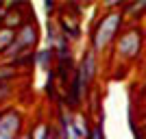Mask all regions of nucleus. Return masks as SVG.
Instances as JSON below:
<instances>
[{"label": "nucleus", "mask_w": 146, "mask_h": 139, "mask_svg": "<svg viewBox=\"0 0 146 139\" xmlns=\"http://www.w3.org/2000/svg\"><path fill=\"white\" fill-rule=\"evenodd\" d=\"M79 74H81V78H83V85H85V89H90V85L92 80L96 78V74H98V55L96 52H92L90 50H85L83 52V57H81V63H79Z\"/></svg>", "instance_id": "nucleus-5"}, {"label": "nucleus", "mask_w": 146, "mask_h": 139, "mask_svg": "<svg viewBox=\"0 0 146 139\" xmlns=\"http://www.w3.org/2000/svg\"><path fill=\"white\" fill-rule=\"evenodd\" d=\"M18 139H31V128H29V130H24V133L20 135V137H18Z\"/></svg>", "instance_id": "nucleus-16"}, {"label": "nucleus", "mask_w": 146, "mask_h": 139, "mask_svg": "<svg viewBox=\"0 0 146 139\" xmlns=\"http://www.w3.org/2000/svg\"><path fill=\"white\" fill-rule=\"evenodd\" d=\"M142 43H144V33L137 26H129L120 33V37L116 39V55L122 61H133L140 57Z\"/></svg>", "instance_id": "nucleus-2"}, {"label": "nucleus", "mask_w": 146, "mask_h": 139, "mask_svg": "<svg viewBox=\"0 0 146 139\" xmlns=\"http://www.w3.org/2000/svg\"><path fill=\"white\" fill-rule=\"evenodd\" d=\"M55 22H57V26H59L63 37H68V39H79L81 37V24H79L76 18L68 15V13H61Z\"/></svg>", "instance_id": "nucleus-6"}, {"label": "nucleus", "mask_w": 146, "mask_h": 139, "mask_svg": "<svg viewBox=\"0 0 146 139\" xmlns=\"http://www.w3.org/2000/svg\"><path fill=\"white\" fill-rule=\"evenodd\" d=\"M46 139H57V133H55V128L50 126V130H48V135H46Z\"/></svg>", "instance_id": "nucleus-15"}, {"label": "nucleus", "mask_w": 146, "mask_h": 139, "mask_svg": "<svg viewBox=\"0 0 146 139\" xmlns=\"http://www.w3.org/2000/svg\"><path fill=\"white\" fill-rule=\"evenodd\" d=\"M124 26V15H122V9L118 11H105L100 18H98L96 26L92 30V37H90V43H92V52H105L111 43L118 39V33L122 30Z\"/></svg>", "instance_id": "nucleus-1"}, {"label": "nucleus", "mask_w": 146, "mask_h": 139, "mask_svg": "<svg viewBox=\"0 0 146 139\" xmlns=\"http://www.w3.org/2000/svg\"><path fill=\"white\" fill-rule=\"evenodd\" d=\"M13 39H15V30L2 26V28H0V52H2L5 48H9V46L13 43Z\"/></svg>", "instance_id": "nucleus-11"}, {"label": "nucleus", "mask_w": 146, "mask_h": 139, "mask_svg": "<svg viewBox=\"0 0 146 139\" xmlns=\"http://www.w3.org/2000/svg\"><path fill=\"white\" fill-rule=\"evenodd\" d=\"M24 133V115L18 107L0 109V139H18Z\"/></svg>", "instance_id": "nucleus-3"}, {"label": "nucleus", "mask_w": 146, "mask_h": 139, "mask_svg": "<svg viewBox=\"0 0 146 139\" xmlns=\"http://www.w3.org/2000/svg\"><path fill=\"white\" fill-rule=\"evenodd\" d=\"M11 96H13V87L11 85H2L0 87V104H5Z\"/></svg>", "instance_id": "nucleus-14"}, {"label": "nucleus", "mask_w": 146, "mask_h": 139, "mask_svg": "<svg viewBox=\"0 0 146 139\" xmlns=\"http://www.w3.org/2000/svg\"><path fill=\"white\" fill-rule=\"evenodd\" d=\"M44 7H46V11H48V13L52 11V9H55V5H52V2H46V5H44Z\"/></svg>", "instance_id": "nucleus-17"}, {"label": "nucleus", "mask_w": 146, "mask_h": 139, "mask_svg": "<svg viewBox=\"0 0 146 139\" xmlns=\"http://www.w3.org/2000/svg\"><path fill=\"white\" fill-rule=\"evenodd\" d=\"M146 13V0L144 2H137V5H135V2H129V5H122V15H124V18H142V15H144Z\"/></svg>", "instance_id": "nucleus-8"}, {"label": "nucleus", "mask_w": 146, "mask_h": 139, "mask_svg": "<svg viewBox=\"0 0 146 139\" xmlns=\"http://www.w3.org/2000/svg\"><path fill=\"white\" fill-rule=\"evenodd\" d=\"M13 78H18V70L13 65H0V83L2 85H11Z\"/></svg>", "instance_id": "nucleus-10"}, {"label": "nucleus", "mask_w": 146, "mask_h": 139, "mask_svg": "<svg viewBox=\"0 0 146 139\" xmlns=\"http://www.w3.org/2000/svg\"><path fill=\"white\" fill-rule=\"evenodd\" d=\"M72 130H74L76 135H79L81 139H87V137H90L92 126H90V120H87V115H85V113H74Z\"/></svg>", "instance_id": "nucleus-7"}, {"label": "nucleus", "mask_w": 146, "mask_h": 139, "mask_svg": "<svg viewBox=\"0 0 146 139\" xmlns=\"http://www.w3.org/2000/svg\"><path fill=\"white\" fill-rule=\"evenodd\" d=\"M87 139H105L103 124H100V122H96V124L92 126V130H90V137H87Z\"/></svg>", "instance_id": "nucleus-13"}, {"label": "nucleus", "mask_w": 146, "mask_h": 139, "mask_svg": "<svg viewBox=\"0 0 146 139\" xmlns=\"http://www.w3.org/2000/svg\"><path fill=\"white\" fill-rule=\"evenodd\" d=\"M48 130H50L48 124H46V122H39V124H35V126L31 128V139H46Z\"/></svg>", "instance_id": "nucleus-12"}, {"label": "nucleus", "mask_w": 146, "mask_h": 139, "mask_svg": "<svg viewBox=\"0 0 146 139\" xmlns=\"http://www.w3.org/2000/svg\"><path fill=\"white\" fill-rule=\"evenodd\" d=\"M37 39H39V28H37V24L31 22V20H26L24 24L15 30L13 43H15L22 52H31V50L37 46Z\"/></svg>", "instance_id": "nucleus-4"}, {"label": "nucleus", "mask_w": 146, "mask_h": 139, "mask_svg": "<svg viewBox=\"0 0 146 139\" xmlns=\"http://www.w3.org/2000/svg\"><path fill=\"white\" fill-rule=\"evenodd\" d=\"M55 61V50H50V48H46V50H39L35 55V63L37 65H42V67H48L50 70V63Z\"/></svg>", "instance_id": "nucleus-9"}]
</instances>
